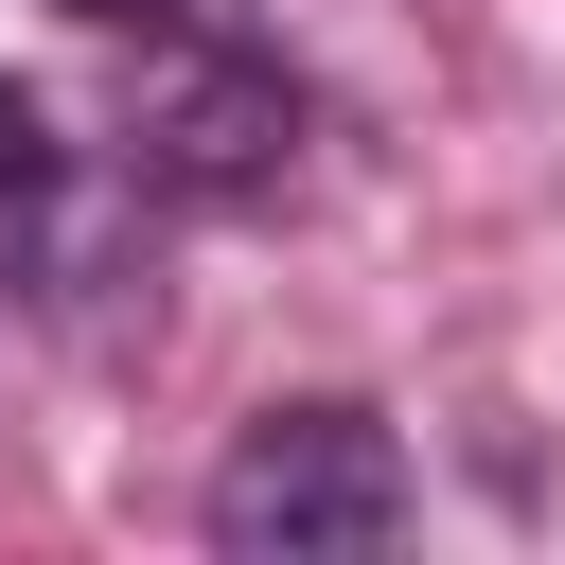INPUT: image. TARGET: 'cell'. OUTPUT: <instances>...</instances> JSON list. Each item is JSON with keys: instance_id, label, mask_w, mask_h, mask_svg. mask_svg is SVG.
Wrapping results in <instances>:
<instances>
[{"instance_id": "6da1fadb", "label": "cell", "mask_w": 565, "mask_h": 565, "mask_svg": "<svg viewBox=\"0 0 565 565\" xmlns=\"http://www.w3.org/2000/svg\"><path fill=\"white\" fill-rule=\"evenodd\" d=\"M388 530H406V459H388L371 406H265L212 477V547L300 565V547H388Z\"/></svg>"}, {"instance_id": "277c9868", "label": "cell", "mask_w": 565, "mask_h": 565, "mask_svg": "<svg viewBox=\"0 0 565 565\" xmlns=\"http://www.w3.org/2000/svg\"><path fill=\"white\" fill-rule=\"evenodd\" d=\"M71 18H177V0H71Z\"/></svg>"}, {"instance_id": "7a4b0ae2", "label": "cell", "mask_w": 565, "mask_h": 565, "mask_svg": "<svg viewBox=\"0 0 565 565\" xmlns=\"http://www.w3.org/2000/svg\"><path fill=\"white\" fill-rule=\"evenodd\" d=\"M282 141H300V106H282L265 71H177V88L141 106V159H159V177H194V194L282 177Z\"/></svg>"}, {"instance_id": "3957f363", "label": "cell", "mask_w": 565, "mask_h": 565, "mask_svg": "<svg viewBox=\"0 0 565 565\" xmlns=\"http://www.w3.org/2000/svg\"><path fill=\"white\" fill-rule=\"evenodd\" d=\"M35 159H53V141H35V88L0 71V230H18V194H35Z\"/></svg>"}]
</instances>
